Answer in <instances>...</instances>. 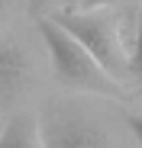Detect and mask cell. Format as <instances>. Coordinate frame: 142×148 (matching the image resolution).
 <instances>
[{"mask_svg": "<svg viewBox=\"0 0 142 148\" xmlns=\"http://www.w3.org/2000/svg\"><path fill=\"white\" fill-rule=\"evenodd\" d=\"M39 36L45 39L52 58V71L61 87L68 90H90V93H120V81L94 58L87 48L52 16H39Z\"/></svg>", "mask_w": 142, "mask_h": 148, "instance_id": "obj_1", "label": "cell"}, {"mask_svg": "<svg viewBox=\"0 0 142 148\" xmlns=\"http://www.w3.org/2000/svg\"><path fill=\"white\" fill-rule=\"evenodd\" d=\"M52 19L58 23V26H65L116 81L129 71V55L123 48L116 19L110 13H97V10H61Z\"/></svg>", "mask_w": 142, "mask_h": 148, "instance_id": "obj_2", "label": "cell"}, {"mask_svg": "<svg viewBox=\"0 0 142 148\" xmlns=\"http://www.w3.org/2000/svg\"><path fill=\"white\" fill-rule=\"evenodd\" d=\"M45 145L52 148H100L110 145V135L97 129L90 119H81L74 113H55L42 132Z\"/></svg>", "mask_w": 142, "mask_h": 148, "instance_id": "obj_3", "label": "cell"}, {"mask_svg": "<svg viewBox=\"0 0 142 148\" xmlns=\"http://www.w3.org/2000/svg\"><path fill=\"white\" fill-rule=\"evenodd\" d=\"M29 84V55L16 42H0V110H13Z\"/></svg>", "mask_w": 142, "mask_h": 148, "instance_id": "obj_4", "label": "cell"}, {"mask_svg": "<svg viewBox=\"0 0 142 148\" xmlns=\"http://www.w3.org/2000/svg\"><path fill=\"white\" fill-rule=\"evenodd\" d=\"M32 145H45L36 119L29 113H16L0 132V148H32Z\"/></svg>", "mask_w": 142, "mask_h": 148, "instance_id": "obj_5", "label": "cell"}, {"mask_svg": "<svg viewBox=\"0 0 142 148\" xmlns=\"http://www.w3.org/2000/svg\"><path fill=\"white\" fill-rule=\"evenodd\" d=\"M129 74L142 87V13H139V23H136V42H132V52H129Z\"/></svg>", "mask_w": 142, "mask_h": 148, "instance_id": "obj_6", "label": "cell"}, {"mask_svg": "<svg viewBox=\"0 0 142 148\" xmlns=\"http://www.w3.org/2000/svg\"><path fill=\"white\" fill-rule=\"evenodd\" d=\"M126 126H129V132L136 135V142L142 145V113H132V116H126Z\"/></svg>", "mask_w": 142, "mask_h": 148, "instance_id": "obj_7", "label": "cell"}, {"mask_svg": "<svg viewBox=\"0 0 142 148\" xmlns=\"http://www.w3.org/2000/svg\"><path fill=\"white\" fill-rule=\"evenodd\" d=\"M113 3H120V0H78L81 10H103V7H113Z\"/></svg>", "mask_w": 142, "mask_h": 148, "instance_id": "obj_8", "label": "cell"}, {"mask_svg": "<svg viewBox=\"0 0 142 148\" xmlns=\"http://www.w3.org/2000/svg\"><path fill=\"white\" fill-rule=\"evenodd\" d=\"M16 3H19V0H0V26H3V23H7L10 16H13Z\"/></svg>", "mask_w": 142, "mask_h": 148, "instance_id": "obj_9", "label": "cell"}, {"mask_svg": "<svg viewBox=\"0 0 142 148\" xmlns=\"http://www.w3.org/2000/svg\"><path fill=\"white\" fill-rule=\"evenodd\" d=\"M49 3V0H29V7H32V13H42V7Z\"/></svg>", "mask_w": 142, "mask_h": 148, "instance_id": "obj_10", "label": "cell"}]
</instances>
